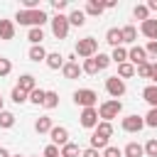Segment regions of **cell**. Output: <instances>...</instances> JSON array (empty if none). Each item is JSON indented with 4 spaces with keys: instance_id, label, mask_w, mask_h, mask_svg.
<instances>
[{
    "instance_id": "cell-4",
    "label": "cell",
    "mask_w": 157,
    "mask_h": 157,
    "mask_svg": "<svg viewBox=\"0 0 157 157\" xmlns=\"http://www.w3.org/2000/svg\"><path fill=\"white\" fill-rule=\"evenodd\" d=\"M74 103L81 105V108H96L98 93L93 88H78V91H74Z\"/></svg>"
},
{
    "instance_id": "cell-46",
    "label": "cell",
    "mask_w": 157,
    "mask_h": 157,
    "mask_svg": "<svg viewBox=\"0 0 157 157\" xmlns=\"http://www.w3.org/2000/svg\"><path fill=\"white\" fill-rule=\"evenodd\" d=\"M155 83H157V61H152V76H150Z\"/></svg>"
},
{
    "instance_id": "cell-16",
    "label": "cell",
    "mask_w": 157,
    "mask_h": 157,
    "mask_svg": "<svg viewBox=\"0 0 157 157\" xmlns=\"http://www.w3.org/2000/svg\"><path fill=\"white\" fill-rule=\"evenodd\" d=\"M105 42L115 49V47H123V34H120V27H110L105 32Z\"/></svg>"
},
{
    "instance_id": "cell-35",
    "label": "cell",
    "mask_w": 157,
    "mask_h": 157,
    "mask_svg": "<svg viewBox=\"0 0 157 157\" xmlns=\"http://www.w3.org/2000/svg\"><path fill=\"white\" fill-rule=\"evenodd\" d=\"M132 15H135V20H140V22H145V20H150V10H147V5H135V10H132Z\"/></svg>"
},
{
    "instance_id": "cell-28",
    "label": "cell",
    "mask_w": 157,
    "mask_h": 157,
    "mask_svg": "<svg viewBox=\"0 0 157 157\" xmlns=\"http://www.w3.org/2000/svg\"><path fill=\"white\" fill-rule=\"evenodd\" d=\"M42 105H44L47 110H54V108L59 105V93H56V91H47V93H44V103H42Z\"/></svg>"
},
{
    "instance_id": "cell-10",
    "label": "cell",
    "mask_w": 157,
    "mask_h": 157,
    "mask_svg": "<svg viewBox=\"0 0 157 157\" xmlns=\"http://www.w3.org/2000/svg\"><path fill=\"white\" fill-rule=\"evenodd\" d=\"M128 61H130L132 66H140V64L150 61V59H147V52H145V47H137V44H132V47L128 49Z\"/></svg>"
},
{
    "instance_id": "cell-24",
    "label": "cell",
    "mask_w": 157,
    "mask_h": 157,
    "mask_svg": "<svg viewBox=\"0 0 157 157\" xmlns=\"http://www.w3.org/2000/svg\"><path fill=\"white\" fill-rule=\"evenodd\" d=\"M83 15H91V17L103 15V2H98V0H88L86 7H83Z\"/></svg>"
},
{
    "instance_id": "cell-2",
    "label": "cell",
    "mask_w": 157,
    "mask_h": 157,
    "mask_svg": "<svg viewBox=\"0 0 157 157\" xmlns=\"http://www.w3.org/2000/svg\"><path fill=\"white\" fill-rule=\"evenodd\" d=\"M96 110H98V118H103L105 123H110L113 118H118V115H120L123 103H120L118 98H108V101H103V103H101Z\"/></svg>"
},
{
    "instance_id": "cell-37",
    "label": "cell",
    "mask_w": 157,
    "mask_h": 157,
    "mask_svg": "<svg viewBox=\"0 0 157 157\" xmlns=\"http://www.w3.org/2000/svg\"><path fill=\"white\" fill-rule=\"evenodd\" d=\"M91 147H93V150H105V147H108V140L93 132V135H91Z\"/></svg>"
},
{
    "instance_id": "cell-5",
    "label": "cell",
    "mask_w": 157,
    "mask_h": 157,
    "mask_svg": "<svg viewBox=\"0 0 157 157\" xmlns=\"http://www.w3.org/2000/svg\"><path fill=\"white\" fill-rule=\"evenodd\" d=\"M49 25H52V34L56 37V39H66L69 37V20H66V15H54V17H49Z\"/></svg>"
},
{
    "instance_id": "cell-7",
    "label": "cell",
    "mask_w": 157,
    "mask_h": 157,
    "mask_svg": "<svg viewBox=\"0 0 157 157\" xmlns=\"http://www.w3.org/2000/svg\"><path fill=\"white\" fill-rule=\"evenodd\" d=\"M78 123H81V128L93 130V128L98 125V110H96V108H83L81 115H78Z\"/></svg>"
},
{
    "instance_id": "cell-45",
    "label": "cell",
    "mask_w": 157,
    "mask_h": 157,
    "mask_svg": "<svg viewBox=\"0 0 157 157\" xmlns=\"http://www.w3.org/2000/svg\"><path fill=\"white\" fill-rule=\"evenodd\" d=\"M81 157H101V152L93 147H86V150H81Z\"/></svg>"
},
{
    "instance_id": "cell-42",
    "label": "cell",
    "mask_w": 157,
    "mask_h": 157,
    "mask_svg": "<svg viewBox=\"0 0 157 157\" xmlns=\"http://www.w3.org/2000/svg\"><path fill=\"white\" fill-rule=\"evenodd\" d=\"M145 52H147V59H157V42H147Z\"/></svg>"
},
{
    "instance_id": "cell-26",
    "label": "cell",
    "mask_w": 157,
    "mask_h": 157,
    "mask_svg": "<svg viewBox=\"0 0 157 157\" xmlns=\"http://www.w3.org/2000/svg\"><path fill=\"white\" fill-rule=\"evenodd\" d=\"M93 132H96V135H101V137H105V140H110V135H113V123L101 120V123L93 128Z\"/></svg>"
},
{
    "instance_id": "cell-34",
    "label": "cell",
    "mask_w": 157,
    "mask_h": 157,
    "mask_svg": "<svg viewBox=\"0 0 157 157\" xmlns=\"http://www.w3.org/2000/svg\"><path fill=\"white\" fill-rule=\"evenodd\" d=\"M44 93H47V91L37 86V88L29 93V98H27V101H29V103H34V105H42V103H44Z\"/></svg>"
},
{
    "instance_id": "cell-21",
    "label": "cell",
    "mask_w": 157,
    "mask_h": 157,
    "mask_svg": "<svg viewBox=\"0 0 157 157\" xmlns=\"http://www.w3.org/2000/svg\"><path fill=\"white\" fill-rule=\"evenodd\" d=\"M27 56H29V61H44L47 59V49L42 47V44H34V47H29V52H27Z\"/></svg>"
},
{
    "instance_id": "cell-14",
    "label": "cell",
    "mask_w": 157,
    "mask_h": 157,
    "mask_svg": "<svg viewBox=\"0 0 157 157\" xmlns=\"http://www.w3.org/2000/svg\"><path fill=\"white\" fill-rule=\"evenodd\" d=\"M17 88H22L25 93H32V91L37 88V78H34L32 74H22L20 81H17Z\"/></svg>"
},
{
    "instance_id": "cell-29",
    "label": "cell",
    "mask_w": 157,
    "mask_h": 157,
    "mask_svg": "<svg viewBox=\"0 0 157 157\" xmlns=\"http://www.w3.org/2000/svg\"><path fill=\"white\" fill-rule=\"evenodd\" d=\"M15 125V113H10V110H0V128L2 130H10Z\"/></svg>"
},
{
    "instance_id": "cell-38",
    "label": "cell",
    "mask_w": 157,
    "mask_h": 157,
    "mask_svg": "<svg viewBox=\"0 0 157 157\" xmlns=\"http://www.w3.org/2000/svg\"><path fill=\"white\" fill-rule=\"evenodd\" d=\"M142 150H145V155H147V157H157V137L147 140V142L142 145Z\"/></svg>"
},
{
    "instance_id": "cell-30",
    "label": "cell",
    "mask_w": 157,
    "mask_h": 157,
    "mask_svg": "<svg viewBox=\"0 0 157 157\" xmlns=\"http://www.w3.org/2000/svg\"><path fill=\"white\" fill-rule=\"evenodd\" d=\"M81 71H83V74H88V76H96V74H98V64H96V59H93V56H91V59H83Z\"/></svg>"
},
{
    "instance_id": "cell-25",
    "label": "cell",
    "mask_w": 157,
    "mask_h": 157,
    "mask_svg": "<svg viewBox=\"0 0 157 157\" xmlns=\"http://www.w3.org/2000/svg\"><path fill=\"white\" fill-rule=\"evenodd\" d=\"M135 76V66L130 64V61H123V64H118V78H132Z\"/></svg>"
},
{
    "instance_id": "cell-44",
    "label": "cell",
    "mask_w": 157,
    "mask_h": 157,
    "mask_svg": "<svg viewBox=\"0 0 157 157\" xmlns=\"http://www.w3.org/2000/svg\"><path fill=\"white\" fill-rule=\"evenodd\" d=\"M66 5H69L66 0H54V2H52V7L56 10V15H61V10H66Z\"/></svg>"
},
{
    "instance_id": "cell-12",
    "label": "cell",
    "mask_w": 157,
    "mask_h": 157,
    "mask_svg": "<svg viewBox=\"0 0 157 157\" xmlns=\"http://www.w3.org/2000/svg\"><path fill=\"white\" fill-rule=\"evenodd\" d=\"M140 32L150 39V42H157V20L155 17H150V20H145L142 25H140Z\"/></svg>"
},
{
    "instance_id": "cell-13",
    "label": "cell",
    "mask_w": 157,
    "mask_h": 157,
    "mask_svg": "<svg viewBox=\"0 0 157 157\" xmlns=\"http://www.w3.org/2000/svg\"><path fill=\"white\" fill-rule=\"evenodd\" d=\"M44 64H47L52 71H59V69L64 66V56H61L59 52H47V59H44Z\"/></svg>"
},
{
    "instance_id": "cell-3",
    "label": "cell",
    "mask_w": 157,
    "mask_h": 157,
    "mask_svg": "<svg viewBox=\"0 0 157 157\" xmlns=\"http://www.w3.org/2000/svg\"><path fill=\"white\" fill-rule=\"evenodd\" d=\"M74 52H76L81 59H91V56L98 54V39H96V37H83V39H78V42L74 44Z\"/></svg>"
},
{
    "instance_id": "cell-8",
    "label": "cell",
    "mask_w": 157,
    "mask_h": 157,
    "mask_svg": "<svg viewBox=\"0 0 157 157\" xmlns=\"http://www.w3.org/2000/svg\"><path fill=\"white\" fill-rule=\"evenodd\" d=\"M120 128H123L125 132H140V130L145 128V120H142V115H125V118L120 120Z\"/></svg>"
},
{
    "instance_id": "cell-51",
    "label": "cell",
    "mask_w": 157,
    "mask_h": 157,
    "mask_svg": "<svg viewBox=\"0 0 157 157\" xmlns=\"http://www.w3.org/2000/svg\"><path fill=\"white\" fill-rule=\"evenodd\" d=\"M12 157H22V155H12Z\"/></svg>"
},
{
    "instance_id": "cell-11",
    "label": "cell",
    "mask_w": 157,
    "mask_h": 157,
    "mask_svg": "<svg viewBox=\"0 0 157 157\" xmlns=\"http://www.w3.org/2000/svg\"><path fill=\"white\" fill-rule=\"evenodd\" d=\"M61 74H64L66 81H74V78H78L83 71H81L78 61H74V56H69V61H64V66H61Z\"/></svg>"
},
{
    "instance_id": "cell-6",
    "label": "cell",
    "mask_w": 157,
    "mask_h": 157,
    "mask_svg": "<svg viewBox=\"0 0 157 157\" xmlns=\"http://www.w3.org/2000/svg\"><path fill=\"white\" fill-rule=\"evenodd\" d=\"M105 91H108L110 98H120V96H125L128 86H125L123 78H118V76H108V78H105Z\"/></svg>"
},
{
    "instance_id": "cell-40",
    "label": "cell",
    "mask_w": 157,
    "mask_h": 157,
    "mask_svg": "<svg viewBox=\"0 0 157 157\" xmlns=\"http://www.w3.org/2000/svg\"><path fill=\"white\" fill-rule=\"evenodd\" d=\"M142 120H145V125H147V128H157V108H150V110H147V115H145Z\"/></svg>"
},
{
    "instance_id": "cell-32",
    "label": "cell",
    "mask_w": 157,
    "mask_h": 157,
    "mask_svg": "<svg viewBox=\"0 0 157 157\" xmlns=\"http://www.w3.org/2000/svg\"><path fill=\"white\" fill-rule=\"evenodd\" d=\"M27 98H29V93H25V91H22V88H17V86H15V88H12V93H10V101H12V103H17V105H20V103H27Z\"/></svg>"
},
{
    "instance_id": "cell-39",
    "label": "cell",
    "mask_w": 157,
    "mask_h": 157,
    "mask_svg": "<svg viewBox=\"0 0 157 157\" xmlns=\"http://www.w3.org/2000/svg\"><path fill=\"white\" fill-rule=\"evenodd\" d=\"M10 71H12V61H10V59H5V56H0V78L10 76Z\"/></svg>"
},
{
    "instance_id": "cell-19",
    "label": "cell",
    "mask_w": 157,
    "mask_h": 157,
    "mask_svg": "<svg viewBox=\"0 0 157 157\" xmlns=\"http://www.w3.org/2000/svg\"><path fill=\"white\" fill-rule=\"evenodd\" d=\"M66 20H69V25H74V27H83L86 25V15H83V10H71L69 15H66Z\"/></svg>"
},
{
    "instance_id": "cell-50",
    "label": "cell",
    "mask_w": 157,
    "mask_h": 157,
    "mask_svg": "<svg viewBox=\"0 0 157 157\" xmlns=\"http://www.w3.org/2000/svg\"><path fill=\"white\" fill-rule=\"evenodd\" d=\"M2 103H5V98H2V93H0V110H5V108H2Z\"/></svg>"
},
{
    "instance_id": "cell-31",
    "label": "cell",
    "mask_w": 157,
    "mask_h": 157,
    "mask_svg": "<svg viewBox=\"0 0 157 157\" xmlns=\"http://www.w3.org/2000/svg\"><path fill=\"white\" fill-rule=\"evenodd\" d=\"M110 61H115V64L128 61V49H125V47H115V49H113V54H110Z\"/></svg>"
},
{
    "instance_id": "cell-1",
    "label": "cell",
    "mask_w": 157,
    "mask_h": 157,
    "mask_svg": "<svg viewBox=\"0 0 157 157\" xmlns=\"http://www.w3.org/2000/svg\"><path fill=\"white\" fill-rule=\"evenodd\" d=\"M15 20L20 25H27V27H42L44 22H49V15L39 7V10H17Z\"/></svg>"
},
{
    "instance_id": "cell-15",
    "label": "cell",
    "mask_w": 157,
    "mask_h": 157,
    "mask_svg": "<svg viewBox=\"0 0 157 157\" xmlns=\"http://www.w3.org/2000/svg\"><path fill=\"white\" fill-rule=\"evenodd\" d=\"M0 39H5V42L15 39V22L12 20H0Z\"/></svg>"
},
{
    "instance_id": "cell-20",
    "label": "cell",
    "mask_w": 157,
    "mask_h": 157,
    "mask_svg": "<svg viewBox=\"0 0 157 157\" xmlns=\"http://www.w3.org/2000/svg\"><path fill=\"white\" fill-rule=\"evenodd\" d=\"M120 34H123V44H135V39H137V29H135V25H125V27H120Z\"/></svg>"
},
{
    "instance_id": "cell-18",
    "label": "cell",
    "mask_w": 157,
    "mask_h": 157,
    "mask_svg": "<svg viewBox=\"0 0 157 157\" xmlns=\"http://www.w3.org/2000/svg\"><path fill=\"white\" fill-rule=\"evenodd\" d=\"M142 98L150 103V108H157V83H150L142 88Z\"/></svg>"
},
{
    "instance_id": "cell-33",
    "label": "cell",
    "mask_w": 157,
    "mask_h": 157,
    "mask_svg": "<svg viewBox=\"0 0 157 157\" xmlns=\"http://www.w3.org/2000/svg\"><path fill=\"white\" fill-rule=\"evenodd\" d=\"M135 74H137L140 78H150V76H152V61H145V64L135 66Z\"/></svg>"
},
{
    "instance_id": "cell-49",
    "label": "cell",
    "mask_w": 157,
    "mask_h": 157,
    "mask_svg": "<svg viewBox=\"0 0 157 157\" xmlns=\"http://www.w3.org/2000/svg\"><path fill=\"white\" fill-rule=\"evenodd\" d=\"M0 157H12V155H10V150H5V147H0Z\"/></svg>"
},
{
    "instance_id": "cell-48",
    "label": "cell",
    "mask_w": 157,
    "mask_h": 157,
    "mask_svg": "<svg viewBox=\"0 0 157 157\" xmlns=\"http://www.w3.org/2000/svg\"><path fill=\"white\" fill-rule=\"evenodd\" d=\"M147 10H157V0H150L147 2Z\"/></svg>"
},
{
    "instance_id": "cell-47",
    "label": "cell",
    "mask_w": 157,
    "mask_h": 157,
    "mask_svg": "<svg viewBox=\"0 0 157 157\" xmlns=\"http://www.w3.org/2000/svg\"><path fill=\"white\" fill-rule=\"evenodd\" d=\"M110 7H115V0H105L103 2V10H110Z\"/></svg>"
},
{
    "instance_id": "cell-9",
    "label": "cell",
    "mask_w": 157,
    "mask_h": 157,
    "mask_svg": "<svg viewBox=\"0 0 157 157\" xmlns=\"http://www.w3.org/2000/svg\"><path fill=\"white\" fill-rule=\"evenodd\" d=\"M49 137H52V145L64 147V145L69 142V128H64V125H54V128L49 130Z\"/></svg>"
},
{
    "instance_id": "cell-17",
    "label": "cell",
    "mask_w": 157,
    "mask_h": 157,
    "mask_svg": "<svg viewBox=\"0 0 157 157\" xmlns=\"http://www.w3.org/2000/svg\"><path fill=\"white\" fill-rule=\"evenodd\" d=\"M54 128V123H52V118L49 115H39L37 120H34V130L39 132V135H44V132H49Z\"/></svg>"
},
{
    "instance_id": "cell-27",
    "label": "cell",
    "mask_w": 157,
    "mask_h": 157,
    "mask_svg": "<svg viewBox=\"0 0 157 157\" xmlns=\"http://www.w3.org/2000/svg\"><path fill=\"white\" fill-rule=\"evenodd\" d=\"M27 39L32 42V47H34V44H42V42H44V29H42V27H29Z\"/></svg>"
},
{
    "instance_id": "cell-41",
    "label": "cell",
    "mask_w": 157,
    "mask_h": 157,
    "mask_svg": "<svg viewBox=\"0 0 157 157\" xmlns=\"http://www.w3.org/2000/svg\"><path fill=\"white\" fill-rule=\"evenodd\" d=\"M101 157H123V150H118V147H113V145H108L103 152H101Z\"/></svg>"
},
{
    "instance_id": "cell-22",
    "label": "cell",
    "mask_w": 157,
    "mask_h": 157,
    "mask_svg": "<svg viewBox=\"0 0 157 157\" xmlns=\"http://www.w3.org/2000/svg\"><path fill=\"white\" fill-rule=\"evenodd\" d=\"M59 157H81V147L76 142H66L64 147H59Z\"/></svg>"
},
{
    "instance_id": "cell-23",
    "label": "cell",
    "mask_w": 157,
    "mask_h": 157,
    "mask_svg": "<svg viewBox=\"0 0 157 157\" xmlns=\"http://www.w3.org/2000/svg\"><path fill=\"white\" fill-rule=\"evenodd\" d=\"M123 157H145V150L140 142H128L123 150Z\"/></svg>"
},
{
    "instance_id": "cell-43",
    "label": "cell",
    "mask_w": 157,
    "mask_h": 157,
    "mask_svg": "<svg viewBox=\"0 0 157 157\" xmlns=\"http://www.w3.org/2000/svg\"><path fill=\"white\" fill-rule=\"evenodd\" d=\"M42 157H59V147H56V145H47Z\"/></svg>"
},
{
    "instance_id": "cell-36",
    "label": "cell",
    "mask_w": 157,
    "mask_h": 157,
    "mask_svg": "<svg viewBox=\"0 0 157 157\" xmlns=\"http://www.w3.org/2000/svg\"><path fill=\"white\" fill-rule=\"evenodd\" d=\"M93 59H96V64H98V71H103V69H108V66H110V54H103V52H98Z\"/></svg>"
}]
</instances>
